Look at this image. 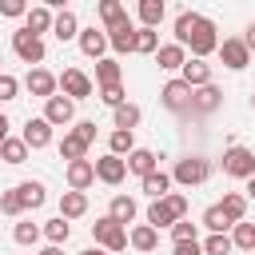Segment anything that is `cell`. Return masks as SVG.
<instances>
[{"instance_id":"cell-47","label":"cell","mask_w":255,"mask_h":255,"mask_svg":"<svg viewBox=\"0 0 255 255\" xmlns=\"http://www.w3.org/2000/svg\"><path fill=\"white\" fill-rule=\"evenodd\" d=\"M72 131H76V135H80V139H84V143H88V147H92V143H96V124H92V120H80V124H76V128H72Z\"/></svg>"},{"instance_id":"cell-16","label":"cell","mask_w":255,"mask_h":255,"mask_svg":"<svg viewBox=\"0 0 255 255\" xmlns=\"http://www.w3.org/2000/svg\"><path fill=\"white\" fill-rule=\"evenodd\" d=\"M124 163H128V171H135L139 179H143V175H151V171H159V155H155L151 147H135Z\"/></svg>"},{"instance_id":"cell-3","label":"cell","mask_w":255,"mask_h":255,"mask_svg":"<svg viewBox=\"0 0 255 255\" xmlns=\"http://www.w3.org/2000/svg\"><path fill=\"white\" fill-rule=\"evenodd\" d=\"M92 239H96V247H104L112 255V251H124L128 247V227H120L112 215H104V219L92 223Z\"/></svg>"},{"instance_id":"cell-53","label":"cell","mask_w":255,"mask_h":255,"mask_svg":"<svg viewBox=\"0 0 255 255\" xmlns=\"http://www.w3.org/2000/svg\"><path fill=\"white\" fill-rule=\"evenodd\" d=\"M80 255H108L104 247H88V251H80Z\"/></svg>"},{"instance_id":"cell-19","label":"cell","mask_w":255,"mask_h":255,"mask_svg":"<svg viewBox=\"0 0 255 255\" xmlns=\"http://www.w3.org/2000/svg\"><path fill=\"white\" fill-rule=\"evenodd\" d=\"M52 8L48 4H36V8H28V16H24V32H32V36H44V32H52Z\"/></svg>"},{"instance_id":"cell-39","label":"cell","mask_w":255,"mask_h":255,"mask_svg":"<svg viewBox=\"0 0 255 255\" xmlns=\"http://www.w3.org/2000/svg\"><path fill=\"white\" fill-rule=\"evenodd\" d=\"M159 48V32L155 28H135V52L139 56H155Z\"/></svg>"},{"instance_id":"cell-13","label":"cell","mask_w":255,"mask_h":255,"mask_svg":"<svg viewBox=\"0 0 255 255\" xmlns=\"http://www.w3.org/2000/svg\"><path fill=\"white\" fill-rule=\"evenodd\" d=\"M179 72H183L179 80H183V84H187L191 92H195V88H207V84H211V64H207V60H195V56H187V64H183Z\"/></svg>"},{"instance_id":"cell-23","label":"cell","mask_w":255,"mask_h":255,"mask_svg":"<svg viewBox=\"0 0 255 255\" xmlns=\"http://www.w3.org/2000/svg\"><path fill=\"white\" fill-rule=\"evenodd\" d=\"M155 64H159L163 72H179V68L187 64V52H183L179 44H159V48H155Z\"/></svg>"},{"instance_id":"cell-46","label":"cell","mask_w":255,"mask_h":255,"mask_svg":"<svg viewBox=\"0 0 255 255\" xmlns=\"http://www.w3.org/2000/svg\"><path fill=\"white\" fill-rule=\"evenodd\" d=\"M0 16H12V20L16 16H28V4L24 0H0Z\"/></svg>"},{"instance_id":"cell-26","label":"cell","mask_w":255,"mask_h":255,"mask_svg":"<svg viewBox=\"0 0 255 255\" xmlns=\"http://www.w3.org/2000/svg\"><path fill=\"white\" fill-rule=\"evenodd\" d=\"M139 120H143V112H139L135 104H120V108L112 112V124H116V131H135V128H139Z\"/></svg>"},{"instance_id":"cell-28","label":"cell","mask_w":255,"mask_h":255,"mask_svg":"<svg viewBox=\"0 0 255 255\" xmlns=\"http://www.w3.org/2000/svg\"><path fill=\"white\" fill-rule=\"evenodd\" d=\"M135 211H139V207H135V199H131V195H112V207H108V215H112L120 227H128V223L135 219Z\"/></svg>"},{"instance_id":"cell-43","label":"cell","mask_w":255,"mask_h":255,"mask_svg":"<svg viewBox=\"0 0 255 255\" xmlns=\"http://www.w3.org/2000/svg\"><path fill=\"white\" fill-rule=\"evenodd\" d=\"M0 215H24V207H20V195H16V187L0 195Z\"/></svg>"},{"instance_id":"cell-51","label":"cell","mask_w":255,"mask_h":255,"mask_svg":"<svg viewBox=\"0 0 255 255\" xmlns=\"http://www.w3.org/2000/svg\"><path fill=\"white\" fill-rule=\"evenodd\" d=\"M40 255H64V251H60V247H52V243H48V247H44V251H40Z\"/></svg>"},{"instance_id":"cell-4","label":"cell","mask_w":255,"mask_h":255,"mask_svg":"<svg viewBox=\"0 0 255 255\" xmlns=\"http://www.w3.org/2000/svg\"><path fill=\"white\" fill-rule=\"evenodd\" d=\"M223 171H227L231 179H251V175H255V151L231 143V147L223 151Z\"/></svg>"},{"instance_id":"cell-24","label":"cell","mask_w":255,"mask_h":255,"mask_svg":"<svg viewBox=\"0 0 255 255\" xmlns=\"http://www.w3.org/2000/svg\"><path fill=\"white\" fill-rule=\"evenodd\" d=\"M100 20H104V32H112V28L128 24L131 16H128V8H124L120 0H100Z\"/></svg>"},{"instance_id":"cell-55","label":"cell","mask_w":255,"mask_h":255,"mask_svg":"<svg viewBox=\"0 0 255 255\" xmlns=\"http://www.w3.org/2000/svg\"><path fill=\"white\" fill-rule=\"evenodd\" d=\"M0 64H4V60H0Z\"/></svg>"},{"instance_id":"cell-1","label":"cell","mask_w":255,"mask_h":255,"mask_svg":"<svg viewBox=\"0 0 255 255\" xmlns=\"http://www.w3.org/2000/svg\"><path fill=\"white\" fill-rule=\"evenodd\" d=\"M175 44H179L183 52L191 48L195 60H207V56L219 48V36H215V24H211L207 16H199V12H179V16H175Z\"/></svg>"},{"instance_id":"cell-15","label":"cell","mask_w":255,"mask_h":255,"mask_svg":"<svg viewBox=\"0 0 255 255\" xmlns=\"http://www.w3.org/2000/svg\"><path fill=\"white\" fill-rule=\"evenodd\" d=\"M80 52L84 56H92V60H104V52H108V32H100V28H80Z\"/></svg>"},{"instance_id":"cell-41","label":"cell","mask_w":255,"mask_h":255,"mask_svg":"<svg viewBox=\"0 0 255 255\" xmlns=\"http://www.w3.org/2000/svg\"><path fill=\"white\" fill-rule=\"evenodd\" d=\"M203 247V255H231L235 247H231V235H207V243H199Z\"/></svg>"},{"instance_id":"cell-36","label":"cell","mask_w":255,"mask_h":255,"mask_svg":"<svg viewBox=\"0 0 255 255\" xmlns=\"http://www.w3.org/2000/svg\"><path fill=\"white\" fill-rule=\"evenodd\" d=\"M231 247L235 251H255V223H247V219L235 223L231 227Z\"/></svg>"},{"instance_id":"cell-9","label":"cell","mask_w":255,"mask_h":255,"mask_svg":"<svg viewBox=\"0 0 255 255\" xmlns=\"http://www.w3.org/2000/svg\"><path fill=\"white\" fill-rule=\"evenodd\" d=\"M20 139L28 143V151H40V147H48V143H52V124H48L44 116H28L24 135H20Z\"/></svg>"},{"instance_id":"cell-54","label":"cell","mask_w":255,"mask_h":255,"mask_svg":"<svg viewBox=\"0 0 255 255\" xmlns=\"http://www.w3.org/2000/svg\"><path fill=\"white\" fill-rule=\"evenodd\" d=\"M251 108H255V96H251Z\"/></svg>"},{"instance_id":"cell-48","label":"cell","mask_w":255,"mask_h":255,"mask_svg":"<svg viewBox=\"0 0 255 255\" xmlns=\"http://www.w3.org/2000/svg\"><path fill=\"white\" fill-rule=\"evenodd\" d=\"M171 255H203V247H199V239H187V243H175Z\"/></svg>"},{"instance_id":"cell-8","label":"cell","mask_w":255,"mask_h":255,"mask_svg":"<svg viewBox=\"0 0 255 255\" xmlns=\"http://www.w3.org/2000/svg\"><path fill=\"white\" fill-rule=\"evenodd\" d=\"M159 104L167 108V112H191V88L183 84V80H167L163 88H159Z\"/></svg>"},{"instance_id":"cell-31","label":"cell","mask_w":255,"mask_h":255,"mask_svg":"<svg viewBox=\"0 0 255 255\" xmlns=\"http://www.w3.org/2000/svg\"><path fill=\"white\" fill-rule=\"evenodd\" d=\"M84 211H88V195L84 191H64L60 195V215L64 219H80Z\"/></svg>"},{"instance_id":"cell-29","label":"cell","mask_w":255,"mask_h":255,"mask_svg":"<svg viewBox=\"0 0 255 255\" xmlns=\"http://www.w3.org/2000/svg\"><path fill=\"white\" fill-rule=\"evenodd\" d=\"M120 76H124V68H120V60H116V56H104V60H96V84H100V88H108V84H120Z\"/></svg>"},{"instance_id":"cell-25","label":"cell","mask_w":255,"mask_h":255,"mask_svg":"<svg viewBox=\"0 0 255 255\" xmlns=\"http://www.w3.org/2000/svg\"><path fill=\"white\" fill-rule=\"evenodd\" d=\"M171 223H179V215L171 211V203L167 199H151V207H147V227H171Z\"/></svg>"},{"instance_id":"cell-14","label":"cell","mask_w":255,"mask_h":255,"mask_svg":"<svg viewBox=\"0 0 255 255\" xmlns=\"http://www.w3.org/2000/svg\"><path fill=\"white\" fill-rule=\"evenodd\" d=\"M44 120L56 128V124H72L76 120V104L68 100V96H52V100H44Z\"/></svg>"},{"instance_id":"cell-30","label":"cell","mask_w":255,"mask_h":255,"mask_svg":"<svg viewBox=\"0 0 255 255\" xmlns=\"http://www.w3.org/2000/svg\"><path fill=\"white\" fill-rule=\"evenodd\" d=\"M139 187H143V195L163 199V195L171 191V175H167V171H151V175H143V179H139Z\"/></svg>"},{"instance_id":"cell-52","label":"cell","mask_w":255,"mask_h":255,"mask_svg":"<svg viewBox=\"0 0 255 255\" xmlns=\"http://www.w3.org/2000/svg\"><path fill=\"white\" fill-rule=\"evenodd\" d=\"M247 199H255V175L247 179Z\"/></svg>"},{"instance_id":"cell-7","label":"cell","mask_w":255,"mask_h":255,"mask_svg":"<svg viewBox=\"0 0 255 255\" xmlns=\"http://www.w3.org/2000/svg\"><path fill=\"white\" fill-rule=\"evenodd\" d=\"M219 60H223V68H231V72H243L247 64H251V52H247V44L239 40V36H227V40H219Z\"/></svg>"},{"instance_id":"cell-27","label":"cell","mask_w":255,"mask_h":255,"mask_svg":"<svg viewBox=\"0 0 255 255\" xmlns=\"http://www.w3.org/2000/svg\"><path fill=\"white\" fill-rule=\"evenodd\" d=\"M219 211L231 219V227H235V223H243V215H247V195H239V191H227V195L219 199Z\"/></svg>"},{"instance_id":"cell-37","label":"cell","mask_w":255,"mask_h":255,"mask_svg":"<svg viewBox=\"0 0 255 255\" xmlns=\"http://www.w3.org/2000/svg\"><path fill=\"white\" fill-rule=\"evenodd\" d=\"M203 227H207L211 235H227V231H231V219L219 211V203H211V207L203 211Z\"/></svg>"},{"instance_id":"cell-56","label":"cell","mask_w":255,"mask_h":255,"mask_svg":"<svg viewBox=\"0 0 255 255\" xmlns=\"http://www.w3.org/2000/svg\"><path fill=\"white\" fill-rule=\"evenodd\" d=\"M251 255H255V251H251Z\"/></svg>"},{"instance_id":"cell-40","label":"cell","mask_w":255,"mask_h":255,"mask_svg":"<svg viewBox=\"0 0 255 255\" xmlns=\"http://www.w3.org/2000/svg\"><path fill=\"white\" fill-rule=\"evenodd\" d=\"M12 239H16V243H20V247H32V243H36V239H40V227H36V223H28V219H24V223H16V227H12Z\"/></svg>"},{"instance_id":"cell-32","label":"cell","mask_w":255,"mask_h":255,"mask_svg":"<svg viewBox=\"0 0 255 255\" xmlns=\"http://www.w3.org/2000/svg\"><path fill=\"white\" fill-rule=\"evenodd\" d=\"M40 235H48V243H52V247H60V243H68V235H72V223H68L64 215H56V219H48V223L40 227Z\"/></svg>"},{"instance_id":"cell-42","label":"cell","mask_w":255,"mask_h":255,"mask_svg":"<svg viewBox=\"0 0 255 255\" xmlns=\"http://www.w3.org/2000/svg\"><path fill=\"white\" fill-rule=\"evenodd\" d=\"M100 100L116 112L120 104H128V92H124V84H108V88H100Z\"/></svg>"},{"instance_id":"cell-33","label":"cell","mask_w":255,"mask_h":255,"mask_svg":"<svg viewBox=\"0 0 255 255\" xmlns=\"http://www.w3.org/2000/svg\"><path fill=\"white\" fill-rule=\"evenodd\" d=\"M163 16H167L163 0H139V24H143V28H159Z\"/></svg>"},{"instance_id":"cell-44","label":"cell","mask_w":255,"mask_h":255,"mask_svg":"<svg viewBox=\"0 0 255 255\" xmlns=\"http://www.w3.org/2000/svg\"><path fill=\"white\" fill-rule=\"evenodd\" d=\"M16 92H20V80H16V76H8V72H0V104L16 100Z\"/></svg>"},{"instance_id":"cell-20","label":"cell","mask_w":255,"mask_h":255,"mask_svg":"<svg viewBox=\"0 0 255 255\" xmlns=\"http://www.w3.org/2000/svg\"><path fill=\"white\" fill-rule=\"evenodd\" d=\"M219 104H223V92H219L215 84H207V88H195V92H191V112H199V116L215 112Z\"/></svg>"},{"instance_id":"cell-21","label":"cell","mask_w":255,"mask_h":255,"mask_svg":"<svg viewBox=\"0 0 255 255\" xmlns=\"http://www.w3.org/2000/svg\"><path fill=\"white\" fill-rule=\"evenodd\" d=\"M52 36L64 44V40H76L80 36V20H76V12L72 8H64V12H56V20H52Z\"/></svg>"},{"instance_id":"cell-34","label":"cell","mask_w":255,"mask_h":255,"mask_svg":"<svg viewBox=\"0 0 255 255\" xmlns=\"http://www.w3.org/2000/svg\"><path fill=\"white\" fill-rule=\"evenodd\" d=\"M60 155H64L68 163H76V159H88V143H84L76 131H68V135L60 139Z\"/></svg>"},{"instance_id":"cell-6","label":"cell","mask_w":255,"mask_h":255,"mask_svg":"<svg viewBox=\"0 0 255 255\" xmlns=\"http://www.w3.org/2000/svg\"><path fill=\"white\" fill-rule=\"evenodd\" d=\"M12 52H16L24 64H32V68H36V64H44V56H48V52H44V40H40V36H32V32H24V28H20V32H12Z\"/></svg>"},{"instance_id":"cell-49","label":"cell","mask_w":255,"mask_h":255,"mask_svg":"<svg viewBox=\"0 0 255 255\" xmlns=\"http://www.w3.org/2000/svg\"><path fill=\"white\" fill-rule=\"evenodd\" d=\"M239 40H243V44H247V52H255V24H247V32H243V36H239Z\"/></svg>"},{"instance_id":"cell-17","label":"cell","mask_w":255,"mask_h":255,"mask_svg":"<svg viewBox=\"0 0 255 255\" xmlns=\"http://www.w3.org/2000/svg\"><path fill=\"white\" fill-rule=\"evenodd\" d=\"M16 195H20V207H24V211L44 207V199H48V191H44L40 179H24V183H16Z\"/></svg>"},{"instance_id":"cell-45","label":"cell","mask_w":255,"mask_h":255,"mask_svg":"<svg viewBox=\"0 0 255 255\" xmlns=\"http://www.w3.org/2000/svg\"><path fill=\"white\" fill-rule=\"evenodd\" d=\"M171 239H175V243H187V239H195V223H191V219H179V223H171Z\"/></svg>"},{"instance_id":"cell-12","label":"cell","mask_w":255,"mask_h":255,"mask_svg":"<svg viewBox=\"0 0 255 255\" xmlns=\"http://www.w3.org/2000/svg\"><path fill=\"white\" fill-rule=\"evenodd\" d=\"M24 88L32 92V96H40V100H52L56 96V76L48 72V68H28V76H24Z\"/></svg>"},{"instance_id":"cell-38","label":"cell","mask_w":255,"mask_h":255,"mask_svg":"<svg viewBox=\"0 0 255 255\" xmlns=\"http://www.w3.org/2000/svg\"><path fill=\"white\" fill-rule=\"evenodd\" d=\"M108 151L120 155V159L131 155V151H135V135H131V131H112V135H108Z\"/></svg>"},{"instance_id":"cell-2","label":"cell","mask_w":255,"mask_h":255,"mask_svg":"<svg viewBox=\"0 0 255 255\" xmlns=\"http://www.w3.org/2000/svg\"><path fill=\"white\" fill-rule=\"evenodd\" d=\"M207 175H211V163H207L203 155H183V159L175 163V171H171V183H179V187H199V183H207Z\"/></svg>"},{"instance_id":"cell-18","label":"cell","mask_w":255,"mask_h":255,"mask_svg":"<svg viewBox=\"0 0 255 255\" xmlns=\"http://www.w3.org/2000/svg\"><path fill=\"white\" fill-rule=\"evenodd\" d=\"M128 247H131V251H139V255H147V251H155V247H159V231H155V227H147V223H139V227H131V231H128Z\"/></svg>"},{"instance_id":"cell-50","label":"cell","mask_w":255,"mask_h":255,"mask_svg":"<svg viewBox=\"0 0 255 255\" xmlns=\"http://www.w3.org/2000/svg\"><path fill=\"white\" fill-rule=\"evenodd\" d=\"M8 128H12V124H8V116H4V112H0V143H4V139H8Z\"/></svg>"},{"instance_id":"cell-10","label":"cell","mask_w":255,"mask_h":255,"mask_svg":"<svg viewBox=\"0 0 255 255\" xmlns=\"http://www.w3.org/2000/svg\"><path fill=\"white\" fill-rule=\"evenodd\" d=\"M96 163V179L100 183H108V187H116V183H124V175H128V163L120 159V155H100V159H92Z\"/></svg>"},{"instance_id":"cell-35","label":"cell","mask_w":255,"mask_h":255,"mask_svg":"<svg viewBox=\"0 0 255 255\" xmlns=\"http://www.w3.org/2000/svg\"><path fill=\"white\" fill-rule=\"evenodd\" d=\"M0 159H4V163H12V167H16V163H24V159H28V143H24V139H16V135H8V139L0 143Z\"/></svg>"},{"instance_id":"cell-11","label":"cell","mask_w":255,"mask_h":255,"mask_svg":"<svg viewBox=\"0 0 255 255\" xmlns=\"http://www.w3.org/2000/svg\"><path fill=\"white\" fill-rule=\"evenodd\" d=\"M64 179H68V191H88L96 183V163L92 159H76L64 167Z\"/></svg>"},{"instance_id":"cell-5","label":"cell","mask_w":255,"mask_h":255,"mask_svg":"<svg viewBox=\"0 0 255 255\" xmlns=\"http://www.w3.org/2000/svg\"><path fill=\"white\" fill-rule=\"evenodd\" d=\"M56 84L64 88V96H68L72 104H76V100H88V96H92V88H96V84H92V76H88V72H80V68H64V72L56 76Z\"/></svg>"},{"instance_id":"cell-22","label":"cell","mask_w":255,"mask_h":255,"mask_svg":"<svg viewBox=\"0 0 255 255\" xmlns=\"http://www.w3.org/2000/svg\"><path fill=\"white\" fill-rule=\"evenodd\" d=\"M108 48L120 52V56H124V52H135V24L128 20V24L112 28V32H108Z\"/></svg>"}]
</instances>
